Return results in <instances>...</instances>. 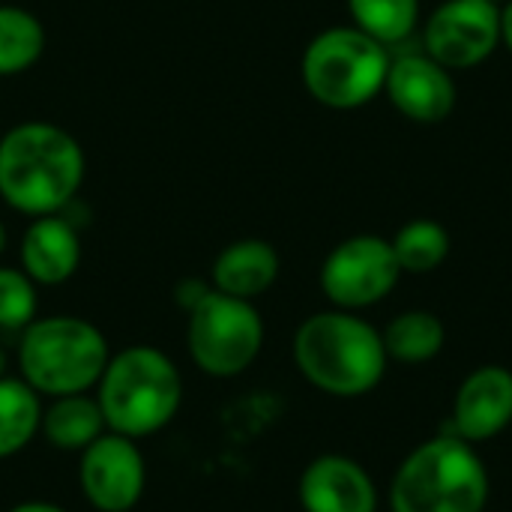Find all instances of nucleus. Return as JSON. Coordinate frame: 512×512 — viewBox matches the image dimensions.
<instances>
[{
    "label": "nucleus",
    "instance_id": "obj_20",
    "mask_svg": "<svg viewBox=\"0 0 512 512\" xmlns=\"http://www.w3.org/2000/svg\"><path fill=\"white\" fill-rule=\"evenodd\" d=\"M348 12L354 18V27L390 48L414 33L420 0H348Z\"/></svg>",
    "mask_w": 512,
    "mask_h": 512
},
{
    "label": "nucleus",
    "instance_id": "obj_4",
    "mask_svg": "<svg viewBox=\"0 0 512 512\" xmlns=\"http://www.w3.org/2000/svg\"><path fill=\"white\" fill-rule=\"evenodd\" d=\"M489 489V471L474 444L459 435H438L399 465L390 507L393 512H483Z\"/></svg>",
    "mask_w": 512,
    "mask_h": 512
},
{
    "label": "nucleus",
    "instance_id": "obj_16",
    "mask_svg": "<svg viewBox=\"0 0 512 512\" xmlns=\"http://www.w3.org/2000/svg\"><path fill=\"white\" fill-rule=\"evenodd\" d=\"M39 432L54 450L84 453L99 435L108 432V426H105V417L99 411L96 396L72 393V396H54L42 408Z\"/></svg>",
    "mask_w": 512,
    "mask_h": 512
},
{
    "label": "nucleus",
    "instance_id": "obj_18",
    "mask_svg": "<svg viewBox=\"0 0 512 512\" xmlns=\"http://www.w3.org/2000/svg\"><path fill=\"white\" fill-rule=\"evenodd\" d=\"M42 396L24 378H0V459L21 453L42 423Z\"/></svg>",
    "mask_w": 512,
    "mask_h": 512
},
{
    "label": "nucleus",
    "instance_id": "obj_26",
    "mask_svg": "<svg viewBox=\"0 0 512 512\" xmlns=\"http://www.w3.org/2000/svg\"><path fill=\"white\" fill-rule=\"evenodd\" d=\"M3 249H6V228H3V222H0V255H3Z\"/></svg>",
    "mask_w": 512,
    "mask_h": 512
},
{
    "label": "nucleus",
    "instance_id": "obj_9",
    "mask_svg": "<svg viewBox=\"0 0 512 512\" xmlns=\"http://www.w3.org/2000/svg\"><path fill=\"white\" fill-rule=\"evenodd\" d=\"M501 45V9L492 0H447L423 27V51L447 69L480 66Z\"/></svg>",
    "mask_w": 512,
    "mask_h": 512
},
{
    "label": "nucleus",
    "instance_id": "obj_21",
    "mask_svg": "<svg viewBox=\"0 0 512 512\" xmlns=\"http://www.w3.org/2000/svg\"><path fill=\"white\" fill-rule=\"evenodd\" d=\"M402 273H432L450 255V234L435 219H414L390 240Z\"/></svg>",
    "mask_w": 512,
    "mask_h": 512
},
{
    "label": "nucleus",
    "instance_id": "obj_15",
    "mask_svg": "<svg viewBox=\"0 0 512 512\" xmlns=\"http://www.w3.org/2000/svg\"><path fill=\"white\" fill-rule=\"evenodd\" d=\"M282 261L279 252L258 237H243L228 243L213 267H210V285L222 294L240 297V300H255L273 288L279 279Z\"/></svg>",
    "mask_w": 512,
    "mask_h": 512
},
{
    "label": "nucleus",
    "instance_id": "obj_25",
    "mask_svg": "<svg viewBox=\"0 0 512 512\" xmlns=\"http://www.w3.org/2000/svg\"><path fill=\"white\" fill-rule=\"evenodd\" d=\"M501 42L512 51V0L501 9Z\"/></svg>",
    "mask_w": 512,
    "mask_h": 512
},
{
    "label": "nucleus",
    "instance_id": "obj_24",
    "mask_svg": "<svg viewBox=\"0 0 512 512\" xmlns=\"http://www.w3.org/2000/svg\"><path fill=\"white\" fill-rule=\"evenodd\" d=\"M9 512H69L57 504H48V501H24V504H15Z\"/></svg>",
    "mask_w": 512,
    "mask_h": 512
},
{
    "label": "nucleus",
    "instance_id": "obj_11",
    "mask_svg": "<svg viewBox=\"0 0 512 512\" xmlns=\"http://www.w3.org/2000/svg\"><path fill=\"white\" fill-rule=\"evenodd\" d=\"M384 90L399 114L414 123H441L456 108V81L447 66L426 51H408L390 60Z\"/></svg>",
    "mask_w": 512,
    "mask_h": 512
},
{
    "label": "nucleus",
    "instance_id": "obj_5",
    "mask_svg": "<svg viewBox=\"0 0 512 512\" xmlns=\"http://www.w3.org/2000/svg\"><path fill=\"white\" fill-rule=\"evenodd\" d=\"M108 342L102 330L75 315H48L36 318L21 330L18 342V369L21 378L39 396H72L90 393L105 366Z\"/></svg>",
    "mask_w": 512,
    "mask_h": 512
},
{
    "label": "nucleus",
    "instance_id": "obj_10",
    "mask_svg": "<svg viewBox=\"0 0 512 512\" xmlns=\"http://www.w3.org/2000/svg\"><path fill=\"white\" fill-rule=\"evenodd\" d=\"M78 483L96 512L135 510L147 486V465L138 444L117 432L99 435L81 453Z\"/></svg>",
    "mask_w": 512,
    "mask_h": 512
},
{
    "label": "nucleus",
    "instance_id": "obj_12",
    "mask_svg": "<svg viewBox=\"0 0 512 512\" xmlns=\"http://www.w3.org/2000/svg\"><path fill=\"white\" fill-rule=\"evenodd\" d=\"M300 507L306 512H378V489L369 471L348 456H318L300 474Z\"/></svg>",
    "mask_w": 512,
    "mask_h": 512
},
{
    "label": "nucleus",
    "instance_id": "obj_1",
    "mask_svg": "<svg viewBox=\"0 0 512 512\" xmlns=\"http://www.w3.org/2000/svg\"><path fill=\"white\" fill-rule=\"evenodd\" d=\"M87 159L72 132L48 120H24L0 135V198L21 216L63 213L81 183Z\"/></svg>",
    "mask_w": 512,
    "mask_h": 512
},
{
    "label": "nucleus",
    "instance_id": "obj_28",
    "mask_svg": "<svg viewBox=\"0 0 512 512\" xmlns=\"http://www.w3.org/2000/svg\"><path fill=\"white\" fill-rule=\"evenodd\" d=\"M492 3H498V0H492Z\"/></svg>",
    "mask_w": 512,
    "mask_h": 512
},
{
    "label": "nucleus",
    "instance_id": "obj_3",
    "mask_svg": "<svg viewBox=\"0 0 512 512\" xmlns=\"http://www.w3.org/2000/svg\"><path fill=\"white\" fill-rule=\"evenodd\" d=\"M108 432L132 441L162 432L180 411L183 381L174 360L153 345H129L108 357L96 384Z\"/></svg>",
    "mask_w": 512,
    "mask_h": 512
},
{
    "label": "nucleus",
    "instance_id": "obj_13",
    "mask_svg": "<svg viewBox=\"0 0 512 512\" xmlns=\"http://www.w3.org/2000/svg\"><path fill=\"white\" fill-rule=\"evenodd\" d=\"M512 423V372L504 366H480L474 369L453 402L450 435L462 441H489L501 435Z\"/></svg>",
    "mask_w": 512,
    "mask_h": 512
},
{
    "label": "nucleus",
    "instance_id": "obj_23",
    "mask_svg": "<svg viewBox=\"0 0 512 512\" xmlns=\"http://www.w3.org/2000/svg\"><path fill=\"white\" fill-rule=\"evenodd\" d=\"M210 291H213V285H207V282H201V279H183V282L177 285V303H180L186 312H192Z\"/></svg>",
    "mask_w": 512,
    "mask_h": 512
},
{
    "label": "nucleus",
    "instance_id": "obj_8",
    "mask_svg": "<svg viewBox=\"0 0 512 512\" xmlns=\"http://www.w3.org/2000/svg\"><path fill=\"white\" fill-rule=\"evenodd\" d=\"M402 267L393 243L378 234H357L342 240L321 264L324 297L345 312L381 303L399 282Z\"/></svg>",
    "mask_w": 512,
    "mask_h": 512
},
{
    "label": "nucleus",
    "instance_id": "obj_2",
    "mask_svg": "<svg viewBox=\"0 0 512 512\" xmlns=\"http://www.w3.org/2000/svg\"><path fill=\"white\" fill-rule=\"evenodd\" d=\"M387 360L381 333L345 309L309 315L294 333L300 375L330 396H366L381 384Z\"/></svg>",
    "mask_w": 512,
    "mask_h": 512
},
{
    "label": "nucleus",
    "instance_id": "obj_14",
    "mask_svg": "<svg viewBox=\"0 0 512 512\" xmlns=\"http://www.w3.org/2000/svg\"><path fill=\"white\" fill-rule=\"evenodd\" d=\"M21 270L45 288L63 285L78 273L81 264V237L78 225L63 213L30 219L21 246H18Z\"/></svg>",
    "mask_w": 512,
    "mask_h": 512
},
{
    "label": "nucleus",
    "instance_id": "obj_7",
    "mask_svg": "<svg viewBox=\"0 0 512 512\" xmlns=\"http://www.w3.org/2000/svg\"><path fill=\"white\" fill-rule=\"evenodd\" d=\"M189 315L186 348L210 378H237L264 348V321L252 300L210 291Z\"/></svg>",
    "mask_w": 512,
    "mask_h": 512
},
{
    "label": "nucleus",
    "instance_id": "obj_22",
    "mask_svg": "<svg viewBox=\"0 0 512 512\" xmlns=\"http://www.w3.org/2000/svg\"><path fill=\"white\" fill-rule=\"evenodd\" d=\"M36 282L21 267H0V330L21 333L36 321Z\"/></svg>",
    "mask_w": 512,
    "mask_h": 512
},
{
    "label": "nucleus",
    "instance_id": "obj_27",
    "mask_svg": "<svg viewBox=\"0 0 512 512\" xmlns=\"http://www.w3.org/2000/svg\"><path fill=\"white\" fill-rule=\"evenodd\" d=\"M6 375V354H3V348H0V378Z\"/></svg>",
    "mask_w": 512,
    "mask_h": 512
},
{
    "label": "nucleus",
    "instance_id": "obj_17",
    "mask_svg": "<svg viewBox=\"0 0 512 512\" xmlns=\"http://www.w3.org/2000/svg\"><path fill=\"white\" fill-rule=\"evenodd\" d=\"M381 339H384V351L390 360L420 366V363L435 360L444 351L447 330L438 315L426 309H411V312L396 315L381 333Z\"/></svg>",
    "mask_w": 512,
    "mask_h": 512
},
{
    "label": "nucleus",
    "instance_id": "obj_19",
    "mask_svg": "<svg viewBox=\"0 0 512 512\" xmlns=\"http://www.w3.org/2000/svg\"><path fill=\"white\" fill-rule=\"evenodd\" d=\"M45 51L42 21L12 3H0V78H12L39 63Z\"/></svg>",
    "mask_w": 512,
    "mask_h": 512
},
{
    "label": "nucleus",
    "instance_id": "obj_6",
    "mask_svg": "<svg viewBox=\"0 0 512 512\" xmlns=\"http://www.w3.org/2000/svg\"><path fill=\"white\" fill-rule=\"evenodd\" d=\"M390 60L387 45L360 27H330L306 45L300 75L315 102L351 111L384 90Z\"/></svg>",
    "mask_w": 512,
    "mask_h": 512
}]
</instances>
